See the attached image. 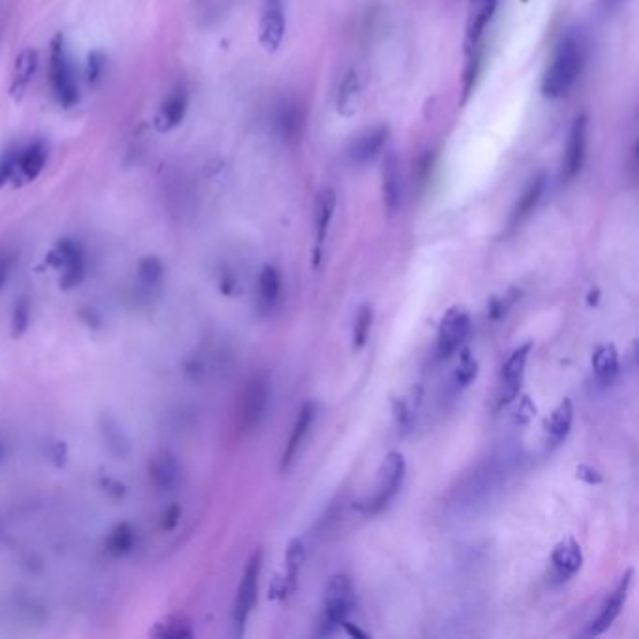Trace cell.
Instances as JSON below:
<instances>
[{
    "instance_id": "6da1fadb",
    "label": "cell",
    "mask_w": 639,
    "mask_h": 639,
    "mask_svg": "<svg viewBox=\"0 0 639 639\" xmlns=\"http://www.w3.org/2000/svg\"><path fill=\"white\" fill-rule=\"evenodd\" d=\"M583 43L578 36H566L542 77V94L551 100H561L578 83L583 68Z\"/></svg>"
},
{
    "instance_id": "7a4b0ae2",
    "label": "cell",
    "mask_w": 639,
    "mask_h": 639,
    "mask_svg": "<svg viewBox=\"0 0 639 639\" xmlns=\"http://www.w3.org/2000/svg\"><path fill=\"white\" fill-rule=\"evenodd\" d=\"M405 478V458L402 452H389L382 459L377 481L373 486V493L370 497L357 503V508L366 516H375L381 510H385L389 503L396 497Z\"/></svg>"
},
{
    "instance_id": "3957f363",
    "label": "cell",
    "mask_w": 639,
    "mask_h": 639,
    "mask_svg": "<svg viewBox=\"0 0 639 639\" xmlns=\"http://www.w3.org/2000/svg\"><path fill=\"white\" fill-rule=\"evenodd\" d=\"M50 83L55 100L60 107L72 109L79 102V85L72 66L70 55L66 51L64 36L57 35L51 42L50 51Z\"/></svg>"
},
{
    "instance_id": "277c9868",
    "label": "cell",
    "mask_w": 639,
    "mask_h": 639,
    "mask_svg": "<svg viewBox=\"0 0 639 639\" xmlns=\"http://www.w3.org/2000/svg\"><path fill=\"white\" fill-rule=\"evenodd\" d=\"M355 587L345 574H335L325 590V619L323 634L340 628L355 610Z\"/></svg>"
},
{
    "instance_id": "5b68a950",
    "label": "cell",
    "mask_w": 639,
    "mask_h": 639,
    "mask_svg": "<svg viewBox=\"0 0 639 639\" xmlns=\"http://www.w3.org/2000/svg\"><path fill=\"white\" fill-rule=\"evenodd\" d=\"M261 563H263V553H261V550H258L248 558V565L243 574V581H241V585H238L236 600L233 605V625L236 628V634H243V630L246 627V620H248L251 610L255 608V602H258Z\"/></svg>"
},
{
    "instance_id": "8992f818",
    "label": "cell",
    "mask_w": 639,
    "mask_h": 639,
    "mask_svg": "<svg viewBox=\"0 0 639 639\" xmlns=\"http://www.w3.org/2000/svg\"><path fill=\"white\" fill-rule=\"evenodd\" d=\"M471 315L463 308H452L441 319L437 334V355L439 358H450L461 349L471 334Z\"/></svg>"
},
{
    "instance_id": "52a82bcc",
    "label": "cell",
    "mask_w": 639,
    "mask_h": 639,
    "mask_svg": "<svg viewBox=\"0 0 639 639\" xmlns=\"http://www.w3.org/2000/svg\"><path fill=\"white\" fill-rule=\"evenodd\" d=\"M268 404V382L265 377H253L241 394L238 402V424L244 431H251L265 417Z\"/></svg>"
},
{
    "instance_id": "ba28073f",
    "label": "cell",
    "mask_w": 639,
    "mask_h": 639,
    "mask_svg": "<svg viewBox=\"0 0 639 639\" xmlns=\"http://www.w3.org/2000/svg\"><path fill=\"white\" fill-rule=\"evenodd\" d=\"M533 349V343H523L512 350V355L506 358L501 367V382H499V405H506L516 399L521 389V381L525 373L527 358Z\"/></svg>"
},
{
    "instance_id": "9c48e42d",
    "label": "cell",
    "mask_w": 639,
    "mask_h": 639,
    "mask_svg": "<svg viewBox=\"0 0 639 639\" xmlns=\"http://www.w3.org/2000/svg\"><path fill=\"white\" fill-rule=\"evenodd\" d=\"M285 36V6L283 0H265L261 23H259V43L266 53H276Z\"/></svg>"
},
{
    "instance_id": "30bf717a",
    "label": "cell",
    "mask_w": 639,
    "mask_h": 639,
    "mask_svg": "<svg viewBox=\"0 0 639 639\" xmlns=\"http://www.w3.org/2000/svg\"><path fill=\"white\" fill-rule=\"evenodd\" d=\"M47 156H50V152H47L43 141H35L25 149H18V159H15L12 184L25 186L35 182L45 169Z\"/></svg>"
},
{
    "instance_id": "8fae6325",
    "label": "cell",
    "mask_w": 639,
    "mask_h": 639,
    "mask_svg": "<svg viewBox=\"0 0 639 639\" xmlns=\"http://www.w3.org/2000/svg\"><path fill=\"white\" fill-rule=\"evenodd\" d=\"M632 576H634V570L628 568L625 572V576L620 578V581L615 587L613 593L608 598H605V602L602 604L598 617L589 625L587 635H600L613 625L615 619L619 617V613L622 610V605H625V602H627L628 590H630V585H632Z\"/></svg>"
},
{
    "instance_id": "7c38bea8",
    "label": "cell",
    "mask_w": 639,
    "mask_h": 639,
    "mask_svg": "<svg viewBox=\"0 0 639 639\" xmlns=\"http://www.w3.org/2000/svg\"><path fill=\"white\" fill-rule=\"evenodd\" d=\"M585 152H587V117L580 115L570 127V135L565 150L563 179L566 182L574 181L580 174L585 162Z\"/></svg>"
},
{
    "instance_id": "4fadbf2b",
    "label": "cell",
    "mask_w": 639,
    "mask_h": 639,
    "mask_svg": "<svg viewBox=\"0 0 639 639\" xmlns=\"http://www.w3.org/2000/svg\"><path fill=\"white\" fill-rule=\"evenodd\" d=\"M495 8H497V0H471L467 12L466 42H463L467 57L481 47V40L493 18Z\"/></svg>"
},
{
    "instance_id": "5bb4252c",
    "label": "cell",
    "mask_w": 639,
    "mask_h": 639,
    "mask_svg": "<svg viewBox=\"0 0 639 639\" xmlns=\"http://www.w3.org/2000/svg\"><path fill=\"white\" fill-rule=\"evenodd\" d=\"M390 130L389 126H375L372 130L364 132L362 135H358V139L353 141V145L349 149V158L350 162L357 166H366L372 164L373 159H377L382 152V149L387 147Z\"/></svg>"
},
{
    "instance_id": "9a60e30c",
    "label": "cell",
    "mask_w": 639,
    "mask_h": 639,
    "mask_svg": "<svg viewBox=\"0 0 639 639\" xmlns=\"http://www.w3.org/2000/svg\"><path fill=\"white\" fill-rule=\"evenodd\" d=\"M583 566V553L580 544L574 538L558 542L551 553V570L553 578L558 581L572 580Z\"/></svg>"
},
{
    "instance_id": "2e32d148",
    "label": "cell",
    "mask_w": 639,
    "mask_h": 639,
    "mask_svg": "<svg viewBox=\"0 0 639 639\" xmlns=\"http://www.w3.org/2000/svg\"><path fill=\"white\" fill-rule=\"evenodd\" d=\"M382 199L390 214L397 212L404 201V177H402V164L396 152H389L382 164Z\"/></svg>"
},
{
    "instance_id": "e0dca14e",
    "label": "cell",
    "mask_w": 639,
    "mask_h": 639,
    "mask_svg": "<svg viewBox=\"0 0 639 639\" xmlns=\"http://www.w3.org/2000/svg\"><path fill=\"white\" fill-rule=\"evenodd\" d=\"M188 105H189V98L188 92L184 87H179L177 90H173L167 98L164 100L162 107H159L158 115H156V127L158 132H171L174 127H179L188 113Z\"/></svg>"
},
{
    "instance_id": "ac0fdd59",
    "label": "cell",
    "mask_w": 639,
    "mask_h": 639,
    "mask_svg": "<svg viewBox=\"0 0 639 639\" xmlns=\"http://www.w3.org/2000/svg\"><path fill=\"white\" fill-rule=\"evenodd\" d=\"M313 420H315V404L306 402L304 405H302V409L298 411V417H296V422L293 426L289 441H287L285 452H283V458H281V469L283 471L289 469L291 463L296 459L298 452L302 449V443L306 441V435L310 434V429L313 426Z\"/></svg>"
},
{
    "instance_id": "d6986e66",
    "label": "cell",
    "mask_w": 639,
    "mask_h": 639,
    "mask_svg": "<svg viewBox=\"0 0 639 639\" xmlns=\"http://www.w3.org/2000/svg\"><path fill=\"white\" fill-rule=\"evenodd\" d=\"M572 424H574V405L568 397H565L563 402L551 411V414L544 422V434L550 449H557L558 444L565 443L572 429Z\"/></svg>"
},
{
    "instance_id": "ffe728a7",
    "label": "cell",
    "mask_w": 639,
    "mask_h": 639,
    "mask_svg": "<svg viewBox=\"0 0 639 639\" xmlns=\"http://www.w3.org/2000/svg\"><path fill=\"white\" fill-rule=\"evenodd\" d=\"M546 182H548L546 174H540V177L533 179L531 184L525 188L523 196L520 197V201L514 206L512 216H510V221H508V229L510 231L518 229L521 223L536 211V206L540 204L542 196H544V191H546Z\"/></svg>"
},
{
    "instance_id": "44dd1931",
    "label": "cell",
    "mask_w": 639,
    "mask_h": 639,
    "mask_svg": "<svg viewBox=\"0 0 639 639\" xmlns=\"http://www.w3.org/2000/svg\"><path fill=\"white\" fill-rule=\"evenodd\" d=\"M38 51L32 50V47H27L18 57H15V64H13V73H12V87L10 92L15 100H21L23 94L27 92L32 77H35L36 70H38Z\"/></svg>"
},
{
    "instance_id": "7402d4cb",
    "label": "cell",
    "mask_w": 639,
    "mask_h": 639,
    "mask_svg": "<svg viewBox=\"0 0 639 639\" xmlns=\"http://www.w3.org/2000/svg\"><path fill=\"white\" fill-rule=\"evenodd\" d=\"M181 466L174 456L164 452L150 463V481L162 491H173L181 484Z\"/></svg>"
},
{
    "instance_id": "603a6c76",
    "label": "cell",
    "mask_w": 639,
    "mask_h": 639,
    "mask_svg": "<svg viewBox=\"0 0 639 639\" xmlns=\"http://www.w3.org/2000/svg\"><path fill=\"white\" fill-rule=\"evenodd\" d=\"M362 96V85L357 70H349L343 75V81L338 89V96H335V111L343 119H350L358 109Z\"/></svg>"
},
{
    "instance_id": "cb8c5ba5",
    "label": "cell",
    "mask_w": 639,
    "mask_h": 639,
    "mask_svg": "<svg viewBox=\"0 0 639 639\" xmlns=\"http://www.w3.org/2000/svg\"><path fill=\"white\" fill-rule=\"evenodd\" d=\"M590 364H593V372H595V377L600 385H604V387L612 385V382L617 379L619 367H620L617 347L613 343H600L595 349Z\"/></svg>"
},
{
    "instance_id": "d4e9b609",
    "label": "cell",
    "mask_w": 639,
    "mask_h": 639,
    "mask_svg": "<svg viewBox=\"0 0 639 639\" xmlns=\"http://www.w3.org/2000/svg\"><path fill=\"white\" fill-rule=\"evenodd\" d=\"M335 211V194L334 189H325L317 201V218H315V231H317V248H315V265H319V255L327 241V235L330 229V223Z\"/></svg>"
},
{
    "instance_id": "484cf974",
    "label": "cell",
    "mask_w": 639,
    "mask_h": 639,
    "mask_svg": "<svg viewBox=\"0 0 639 639\" xmlns=\"http://www.w3.org/2000/svg\"><path fill=\"white\" fill-rule=\"evenodd\" d=\"M420 397H422L420 389H411L409 392H405L402 397L394 402V417H396L397 427H402V431H409L412 427L414 419H417L419 405H420Z\"/></svg>"
},
{
    "instance_id": "4316f807",
    "label": "cell",
    "mask_w": 639,
    "mask_h": 639,
    "mask_svg": "<svg viewBox=\"0 0 639 639\" xmlns=\"http://www.w3.org/2000/svg\"><path fill=\"white\" fill-rule=\"evenodd\" d=\"M281 293V280L278 270L273 265H266L259 276V304L263 310L276 306Z\"/></svg>"
},
{
    "instance_id": "83f0119b",
    "label": "cell",
    "mask_w": 639,
    "mask_h": 639,
    "mask_svg": "<svg viewBox=\"0 0 639 639\" xmlns=\"http://www.w3.org/2000/svg\"><path fill=\"white\" fill-rule=\"evenodd\" d=\"M306 561V548L304 544H302V540H291L289 542V548H287V553H285V581L287 585L291 587V590L295 593L296 590V583H298V574H300V568L302 565H304Z\"/></svg>"
},
{
    "instance_id": "f1b7e54d",
    "label": "cell",
    "mask_w": 639,
    "mask_h": 639,
    "mask_svg": "<svg viewBox=\"0 0 639 639\" xmlns=\"http://www.w3.org/2000/svg\"><path fill=\"white\" fill-rule=\"evenodd\" d=\"M134 544H135V531L127 523H120L119 527H115L113 533H111V536L107 540L109 553H113L115 557H122L126 553H130Z\"/></svg>"
},
{
    "instance_id": "f546056e",
    "label": "cell",
    "mask_w": 639,
    "mask_h": 639,
    "mask_svg": "<svg viewBox=\"0 0 639 639\" xmlns=\"http://www.w3.org/2000/svg\"><path fill=\"white\" fill-rule=\"evenodd\" d=\"M476 375H478V364L473 358L471 350L463 349L459 353V362L456 364V370H454V385L458 389H467L476 379Z\"/></svg>"
},
{
    "instance_id": "4dcf8cb0",
    "label": "cell",
    "mask_w": 639,
    "mask_h": 639,
    "mask_svg": "<svg viewBox=\"0 0 639 639\" xmlns=\"http://www.w3.org/2000/svg\"><path fill=\"white\" fill-rule=\"evenodd\" d=\"M373 323V310L372 306H362L357 319H355V328H353V347L355 350H360L370 338V330Z\"/></svg>"
},
{
    "instance_id": "1f68e13d",
    "label": "cell",
    "mask_w": 639,
    "mask_h": 639,
    "mask_svg": "<svg viewBox=\"0 0 639 639\" xmlns=\"http://www.w3.org/2000/svg\"><path fill=\"white\" fill-rule=\"evenodd\" d=\"M107 66V58L102 51H90L89 58H87V72H85V79L89 87H98L100 81L104 79V72Z\"/></svg>"
},
{
    "instance_id": "d6a6232c",
    "label": "cell",
    "mask_w": 639,
    "mask_h": 639,
    "mask_svg": "<svg viewBox=\"0 0 639 639\" xmlns=\"http://www.w3.org/2000/svg\"><path fill=\"white\" fill-rule=\"evenodd\" d=\"M164 278V266L156 258H145L139 263V280L142 285L154 287Z\"/></svg>"
},
{
    "instance_id": "836d02e7",
    "label": "cell",
    "mask_w": 639,
    "mask_h": 639,
    "mask_svg": "<svg viewBox=\"0 0 639 639\" xmlns=\"http://www.w3.org/2000/svg\"><path fill=\"white\" fill-rule=\"evenodd\" d=\"M104 437H105V443L111 450H113L117 456H126L127 452V441L122 434V429L119 427L117 422L113 420H105L104 424Z\"/></svg>"
},
{
    "instance_id": "e575fe53",
    "label": "cell",
    "mask_w": 639,
    "mask_h": 639,
    "mask_svg": "<svg viewBox=\"0 0 639 639\" xmlns=\"http://www.w3.org/2000/svg\"><path fill=\"white\" fill-rule=\"evenodd\" d=\"M520 296H521V293L518 289H512L504 296L495 298L489 306V317L495 319V321H497V319H503L508 313V310L516 304Z\"/></svg>"
},
{
    "instance_id": "d590c367",
    "label": "cell",
    "mask_w": 639,
    "mask_h": 639,
    "mask_svg": "<svg viewBox=\"0 0 639 639\" xmlns=\"http://www.w3.org/2000/svg\"><path fill=\"white\" fill-rule=\"evenodd\" d=\"M15 159H18V149L8 150L6 154L0 156V189H3L4 186H8V184L12 182Z\"/></svg>"
},
{
    "instance_id": "8d00e7d4",
    "label": "cell",
    "mask_w": 639,
    "mask_h": 639,
    "mask_svg": "<svg viewBox=\"0 0 639 639\" xmlns=\"http://www.w3.org/2000/svg\"><path fill=\"white\" fill-rule=\"evenodd\" d=\"M300 124V115L296 113V109H287L280 115L278 119V127L280 132L287 137H291L293 134H296V127Z\"/></svg>"
},
{
    "instance_id": "74e56055",
    "label": "cell",
    "mask_w": 639,
    "mask_h": 639,
    "mask_svg": "<svg viewBox=\"0 0 639 639\" xmlns=\"http://www.w3.org/2000/svg\"><path fill=\"white\" fill-rule=\"evenodd\" d=\"M576 476L580 478V481H583L587 484H600L604 481L600 471H597L595 467H590V466H580L576 469Z\"/></svg>"
},
{
    "instance_id": "f35d334b",
    "label": "cell",
    "mask_w": 639,
    "mask_h": 639,
    "mask_svg": "<svg viewBox=\"0 0 639 639\" xmlns=\"http://www.w3.org/2000/svg\"><path fill=\"white\" fill-rule=\"evenodd\" d=\"M28 325V308L27 304H21L15 308V319H13V334H21Z\"/></svg>"
},
{
    "instance_id": "ab89813d",
    "label": "cell",
    "mask_w": 639,
    "mask_h": 639,
    "mask_svg": "<svg viewBox=\"0 0 639 639\" xmlns=\"http://www.w3.org/2000/svg\"><path fill=\"white\" fill-rule=\"evenodd\" d=\"M179 518H181V510L177 508V506H174V508H171L169 510V512L164 516V529H167V531H171L173 529V527H177V523H179Z\"/></svg>"
},
{
    "instance_id": "60d3db41",
    "label": "cell",
    "mask_w": 639,
    "mask_h": 639,
    "mask_svg": "<svg viewBox=\"0 0 639 639\" xmlns=\"http://www.w3.org/2000/svg\"><path fill=\"white\" fill-rule=\"evenodd\" d=\"M342 627H343V628L347 630V634H349V635H353V637H360V639H366V637H367V634H366V632L358 630V628H357L355 625H350V622H349V620H345Z\"/></svg>"
},
{
    "instance_id": "b9f144b4",
    "label": "cell",
    "mask_w": 639,
    "mask_h": 639,
    "mask_svg": "<svg viewBox=\"0 0 639 639\" xmlns=\"http://www.w3.org/2000/svg\"><path fill=\"white\" fill-rule=\"evenodd\" d=\"M3 461H4V446L0 444V463H3Z\"/></svg>"
}]
</instances>
